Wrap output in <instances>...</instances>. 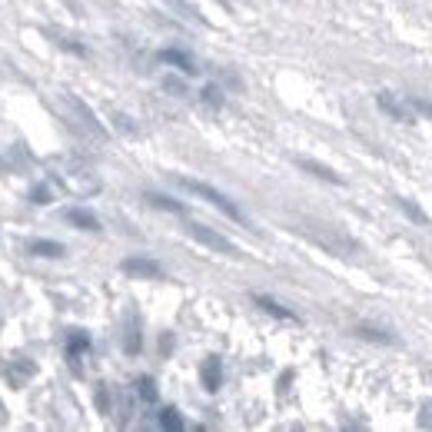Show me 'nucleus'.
<instances>
[{
  "mask_svg": "<svg viewBox=\"0 0 432 432\" xmlns=\"http://www.w3.org/2000/svg\"><path fill=\"white\" fill-rule=\"evenodd\" d=\"M160 426H163V429H183V416H179L177 409H163V413H160Z\"/></svg>",
  "mask_w": 432,
  "mask_h": 432,
  "instance_id": "20",
  "label": "nucleus"
},
{
  "mask_svg": "<svg viewBox=\"0 0 432 432\" xmlns=\"http://www.w3.org/2000/svg\"><path fill=\"white\" fill-rule=\"evenodd\" d=\"M376 104H379V110L386 113V117H392V120H399V123H413V110L409 106H403L389 90H383L379 97H376Z\"/></svg>",
  "mask_w": 432,
  "mask_h": 432,
  "instance_id": "8",
  "label": "nucleus"
},
{
  "mask_svg": "<svg viewBox=\"0 0 432 432\" xmlns=\"http://www.w3.org/2000/svg\"><path fill=\"white\" fill-rule=\"evenodd\" d=\"M296 166L303 173H313L316 179H326V183H336V186H343V177L333 170V166L319 163V160H310V157H296Z\"/></svg>",
  "mask_w": 432,
  "mask_h": 432,
  "instance_id": "7",
  "label": "nucleus"
},
{
  "mask_svg": "<svg viewBox=\"0 0 432 432\" xmlns=\"http://www.w3.org/2000/svg\"><path fill=\"white\" fill-rule=\"evenodd\" d=\"M30 253L33 256H44V259H60V256H67V250L54 243V239H33L30 243Z\"/></svg>",
  "mask_w": 432,
  "mask_h": 432,
  "instance_id": "13",
  "label": "nucleus"
},
{
  "mask_svg": "<svg viewBox=\"0 0 432 432\" xmlns=\"http://www.w3.org/2000/svg\"><path fill=\"white\" fill-rule=\"evenodd\" d=\"M177 183L186 190V193H193V196H203L207 203H213V207L220 209V213H226L230 220H237V223H243V213L237 209V203L233 200H226L216 186H209V183H200V179H190V177H177Z\"/></svg>",
  "mask_w": 432,
  "mask_h": 432,
  "instance_id": "2",
  "label": "nucleus"
},
{
  "mask_svg": "<svg viewBox=\"0 0 432 432\" xmlns=\"http://www.w3.org/2000/svg\"><path fill=\"white\" fill-rule=\"evenodd\" d=\"M97 409H100L104 416H106V413H110V389H106V386H100V389H97Z\"/></svg>",
  "mask_w": 432,
  "mask_h": 432,
  "instance_id": "23",
  "label": "nucleus"
},
{
  "mask_svg": "<svg viewBox=\"0 0 432 432\" xmlns=\"http://www.w3.org/2000/svg\"><path fill=\"white\" fill-rule=\"evenodd\" d=\"M147 200L153 203L157 209H166V213H183V203L170 200V196H160V193H147Z\"/></svg>",
  "mask_w": 432,
  "mask_h": 432,
  "instance_id": "19",
  "label": "nucleus"
},
{
  "mask_svg": "<svg viewBox=\"0 0 432 432\" xmlns=\"http://www.w3.org/2000/svg\"><path fill=\"white\" fill-rule=\"evenodd\" d=\"M419 426H422V429H432V403H426L419 409Z\"/></svg>",
  "mask_w": 432,
  "mask_h": 432,
  "instance_id": "26",
  "label": "nucleus"
},
{
  "mask_svg": "<svg viewBox=\"0 0 432 432\" xmlns=\"http://www.w3.org/2000/svg\"><path fill=\"white\" fill-rule=\"evenodd\" d=\"M30 200L44 207V203H50V190H47L44 183H40V186H33V190H30Z\"/></svg>",
  "mask_w": 432,
  "mask_h": 432,
  "instance_id": "24",
  "label": "nucleus"
},
{
  "mask_svg": "<svg viewBox=\"0 0 432 432\" xmlns=\"http://www.w3.org/2000/svg\"><path fill=\"white\" fill-rule=\"evenodd\" d=\"M203 100H207L209 106H220V104H223V93H220L216 87H207V90H203Z\"/></svg>",
  "mask_w": 432,
  "mask_h": 432,
  "instance_id": "25",
  "label": "nucleus"
},
{
  "mask_svg": "<svg viewBox=\"0 0 432 432\" xmlns=\"http://www.w3.org/2000/svg\"><path fill=\"white\" fill-rule=\"evenodd\" d=\"M356 336H359V339H369V343L399 346V339H396L392 333H383V329H373V326H356Z\"/></svg>",
  "mask_w": 432,
  "mask_h": 432,
  "instance_id": "15",
  "label": "nucleus"
},
{
  "mask_svg": "<svg viewBox=\"0 0 432 432\" xmlns=\"http://www.w3.org/2000/svg\"><path fill=\"white\" fill-rule=\"evenodd\" d=\"M296 233H303L306 239H313L316 246H323L326 253L333 256H343V259H353V256L362 253V246H359L353 237H346L343 230H336V226H326V223H299Z\"/></svg>",
  "mask_w": 432,
  "mask_h": 432,
  "instance_id": "1",
  "label": "nucleus"
},
{
  "mask_svg": "<svg viewBox=\"0 0 432 432\" xmlns=\"http://www.w3.org/2000/svg\"><path fill=\"white\" fill-rule=\"evenodd\" d=\"M63 220H67V223H74V226H80V230H87V233H97V230H100V220H97L90 209H83V207H70L67 213H63Z\"/></svg>",
  "mask_w": 432,
  "mask_h": 432,
  "instance_id": "10",
  "label": "nucleus"
},
{
  "mask_svg": "<svg viewBox=\"0 0 432 432\" xmlns=\"http://www.w3.org/2000/svg\"><path fill=\"white\" fill-rule=\"evenodd\" d=\"M30 376H33V362H30V359H17V362H10V369H7V379H10V386H20V383H27Z\"/></svg>",
  "mask_w": 432,
  "mask_h": 432,
  "instance_id": "16",
  "label": "nucleus"
},
{
  "mask_svg": "<svg viewBox=\"0 0 432 432\" xmlns=\"http://www.w3.org/2000/svg\"><path fill=\"white\" fill-rule=\"evenodd\" d=\"M160 60L163 63H170V67H177V70H183V74H196V60L190 57V54H183V50H160Z\"/></svg>",
  "mask_w": 432,
  "mask_h": 432,
  "instance_id": "12",
  "label": "nucleus"
},
{
  "mask_svg": "<svg viewBox=\"0 0 432 432\" xmlns=\"http://www.w3.org/2000/svg\"><path fill=\"white\" fill-rule=\"evenodd\" d=\"M396 207L403 209V213H406V216H409V220H413V223H419V226H426V230H432V220H429V216H426V209H422V207H416L413 200H406V196H399V200H396Z\"/></svg>",
  "mask_w": 432,
  "mask_h": 432,
  "instance_id": "14",
  "label": "nucleus"
},
{
  "mask_svg": "<svg viewBox=\"0 0 432 432\" xmlns=\"http://www.w3.org/2000/svg\"><path fill=\"white\" fill-rule=\"evenodd\" d=\"M136 396H140L143 403H157V396H160V392H157L153 376H140V379H136Z\"/></svg>",
  "mask_w": 432,
  "mask_h": 432,
  "instance_id": "17",
  "label": "nucleus"
},
{
  "mask_svg": "<svg viewBox=\"0 0 432 432\" xmlns=\"http://www.w3.org/2000/svg\"><path fill=\"white\" fill-rule=\"evenodd\" d=\"M170 3H173L177 10H183V14L190 17V20H196V24H203V14L196 10V7H193V3H190V0H170Z\"/></svg>",
  "mask_w": 432,
  "mask_h": 432,
  "instance_id": "21",
  "label": "nucleus"
},
{
  "mask_svg": "<svg viewBox=\"0 0 432 432\" xmlns=\"http://www.w3.org/2000/svg\"><path fill=\"white\" fill-rule=\"evenodd\" d=\"M200 376H203V386H207V392H216V389L223 386V362H220L216 356H209L207 362H203Z\"/></svg>",
  "mask_w": 432,
  "mask_h": 432,
  "instance_id": "9",
  "label": "nucleus"
},
{
  "mask_svg": "<svg viewBox=\"0 0 432 432\" xmlns=\"http://www.w3.org/2000/svg\"><path fill=\"white\" fill-rule=\"evenodd\" d=\"M253 303L259 310H266L269 316H276V319H286V323H296V313L293 310H286L283 303H276L273 296H263V293H253Z\"/></svg>",
  "mask_w": 432,
  "mask_h": 432,
  "instance_id": "11",
  "label": "nucleus"
},
{
  "mask_svg": "<svg viewBox=\"0 0 432 432\" xmlns=\"http://www.w3.org/2000/svg\"><path fill=\"white\" fill-rule=\"evenodd\" d=\"M3 416H7V409H3V403H0V426H3Z\"/></svg>",
  "mask_w": 432,
  "mask_h": 432,
  "instance_id": "28",
  "label": "nucleus"
},
{
  "mask_svg": "<svg viewBox=\"0 0 432 432\" xmlns=\"http://www.w3.org/2000/svg\"><path fill=\"white\" fill-rule=\"evenodd\" d=\"M87 349H90L87 333H70V339H67V353H70V359H77L80 353H87Z\"/></svg>",
  "mask_w": 432,
  "mask_h": 432,
  "instance_id": "18",
  "label": "nucleus"
},
{
  "mask_svg": "<svg viewBox=\"0 0 432 432\" xmlns=\"http://www.w3.org/2000/svg\"><path fill=\"white\" fill-rule=\"evenodd\" d=\"M120 269L127 273V276H136V280H160L163 276V266L157 263V259H150V256H127Z\"/></svg>",
  "mask_w": 432,
  "mask_h": 432,
  "instance_id": "6",
  "label": "nucleus"
},
{
  "mask_svg": "<svg viewBox=\"0 0 432 432\" xmlns=\"http://www.w3.org/2000/svg\"><path fill=\"white\" fill-rule=\"evenodd\" d=\"M409 106H413L416 113H422V117H432V104L422 100V97H409Z\"/></svg>",
  "mask_w": 432,
  "mask_h": 432,
  "instance_id": "22",
  "label": "nucleus"
},
{
  "mask_svg": "<svg viewBox=\"0 0 432 432\" xmlns=\"http://www.w3.org/2000/svg\"><path fill=\"white\" fill-rule=\"evenodd\" d=\"M63 104L70 106V113L80 120V127H83L87 134H93L97 140H106V127L100 123V120H97V113H93V110H90V106L80 100V97H74V93H63Z\"/></svg>",
  "mask_w": 432,
  "mask_h": 432,
  "instance_id": "3",
  "label": "nucleus"
},
{
  "mask_svg": "<svg viewBox=\"0 0 432 432\" xmlns=\"http://www.w3.org/2000/svg\"><path fill=\"white\" fill-rule=\"evenodd\" d=\"M163 87H166V90H173V93H186V87L179 83L177 77H166V80H163Z\"/></svg>",
  "mask_w": 432,
  "mask_h": 432,
  "instance_id": "27",
  "label": "nucleus"
},
{
  "mask_svg": "<svg viewBox=\"0 0 432 432\" xmlns=\"http://www.w3.org/2000/svg\"><path fill=\"white\" fill-rule=\"evenodd\" d=\"M140 349H143V326H140L136 310L130 306V310L123 313V353H127V356H136Z\"/></svg>",
  "mask_w": 432,
  "mask_h": 432,
  "instance_id": "5",
  "label": "nucleus"
},
{
  "mask_svg": "<svg viewBox=\"0 0 432 432\" xmlns=\"http://www.w3.org/2000/svg\"><path fill=\"white\" fill-rule=\"evenodd\" d=\"M190 237L200 243V246H207L213 253H226V256H239V250L230 243L226 237H220L216 230H209V226H200V223H190Z\"/></svg>",
  "mask_w": 432,
  "mask_h": 432,
  "instance_id": "4",
  "label": "nucleus"
}]
</instances>
